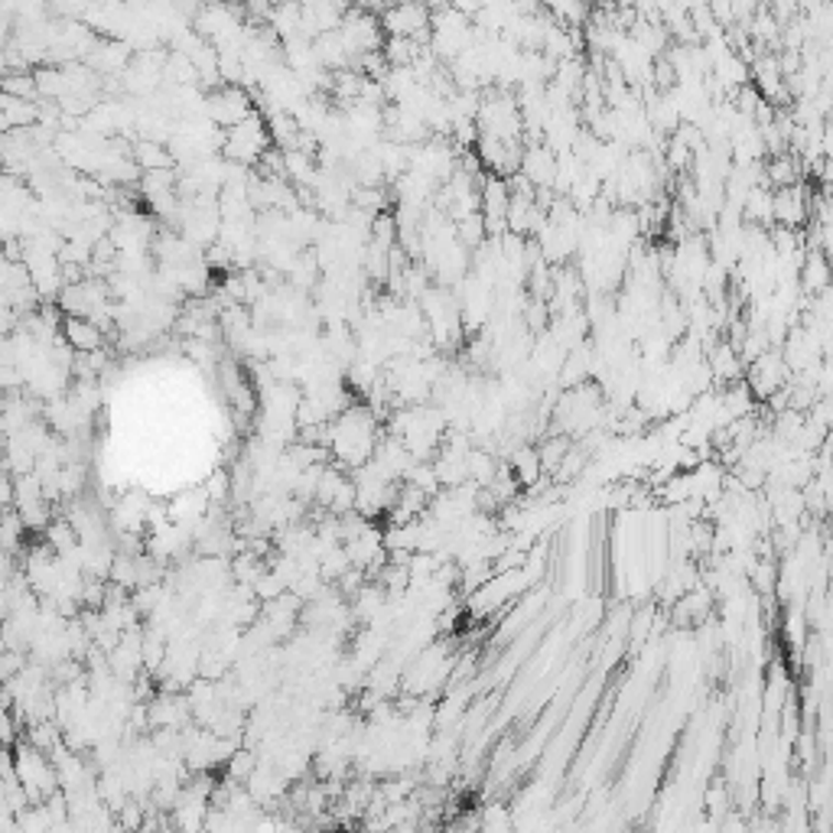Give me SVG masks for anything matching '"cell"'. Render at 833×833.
I'll use <instances>...</instances> for the list:
<instances>
[{
	"label": "cell",
	"instance_id": "12",
	"mask_svg": "<svg viewBox=\"0 0 833 833\" xmlns=\"http://www.w3.org/2000/svg\"><path fill=\"white\" fill-rule=\"evenodd\" d=\"M134 163L140 166V173H147V170H170V166H176V156H173V150L163 143V140H150V138H140L134 143Z\"/></svg>",
	"mask_w": 833,
	"mask_h": 833
},
{
	"label": "cell",
	"instance_id": "1",
	"mask_svg": "<svg viewBox=\"0 0 833 833\" xmlns=\"http://www.w3.org/2000/svg\"><path fill=\"white\" fill-rule=\"evenodd\" d=\"M378 443H381V436H378V416H375L371 408L348 404L346 411L329 423V450L348 469L365 466L375 456Z\"/></svg>",
	"mask_w": 833,
	"mask_h": 833
},
{
	"label": "cell",
	"instance_id": "8",
	"mask_svg": "<svg viewBox=\"0 0 833 833\" xmlns=\"http://www.w3.org/2000/svg\"><path fill=\"white\" fill-rule=\"evenodd\" d=\"M556 166H560V153H554L544 140H534L521 153V173L518 176H524L534 190H554Z\"/></svg>",
	"mask_w": 833,
	"mask_h": 833
},
{
	"label": "cell",
	"instance_id": "5",
	"mask_svg": "<svg viewBox=\"0 0 833 833\" xmlns=\"http://www.w3.org/2000/svg\"><path fill=\"white\" fill-rule=\"evenodd\" d=\"M271 125L268 118H261L258 111L251 118H245L241 125L228 128L225 131V143H221V156L238 163V166H251V163H261L264 153L271 150Z\"/></svg>",
	"mask_w": 833,
	"mask_h": 833
},
{
	"label": "cell",
	"instance_id": "11",
	"mask_svg": "<svg viewBox=\"0 0 833 833\" xmlns=\"http://www.w3.org/2000/svg\"><path fill=\"white\" fill-rule=\"evenodd\" d=\"M3 131H26L33 125H40V105H33L30 98H17V95H3Z\"/></svg>",
	"mask_w": 833,
	"mask_h": 833
},
{
	"label": "cell",
	"instance_id": "2",
	"mask_svg": "<svg viewBox=\"0 0 833 833\" xmlns=\"http://www.w3.org/2000/svg\"><path fill=\"white\" fill-rule=\"evenodd\" d=\"M479 40V26L473 20V13L443 3V10H433V23H430V53L440 63H456L466 50H473V43Z\"/></svg>",
	"mask_w": 833,
	"mask_h": 833
},
{
	"label": "cell",
	"instance_id": "17",
	"mask_svg": "<svg viewBox=\"0 0 833 833\" xmlns=\"http://www.w3.org/2000/svg\"><path fill=\"white\" fill-rule=\"evenodd\" d=\"M235 3H241V0H235Z\"/></svg>",
	"mask_w": 833,
	"mask_h": 833
},
{
	"label": "cell",
	"instance_id": "10",
	"mask_svg": "<svg viewBox=\"0 0 833 833\" xmlns=\"http://www.w3.org/2000/svg\"><path fill=\"white\" fill-rule=\"evenodd\" d=\"M63 339L72 351H98L105 348V333L91 316H66L63 320Z\"/></svg>",
	"mask_w": 833,
	"mask_h": 833
},
{
	"label": "cell",
	"instance_id": "15",
	"mask_svg": "<svg viewBox=\"0 0 833 833\" xmlns=\"http://www.w3.org/2000/svg\"><path fill=\"white\" fill-rule=\"evenodd\" d=\"M3 95H17V98H36L40 88H36V75L33 72H7L3 78Z\"/></svg>",
	"mask_w": 833,
	"mask_h": 833
},
{
	"label": "cell",
	"instance_id": "16",
	"mask_svg": "<svg viewBox=\"0 0 833 833\" xmlns=\"http://www.w3.org/2000/svg\"><path fill=\"white\" fill-rule=\"evenodd\" d=\"M479 827H486V831H491V827H511V818H508L505 804H488Z\"/></svg>",
	"mask_w": 833,
	"mask_h": 833
},
{
	"label": "cell",
	"instance_id": "3",
	"mask_svg": "<svg viewBox=\"0 0 833 833\" xmlns=\"http://www.w3.org/2000/svg\"><path fill=\"white\" fill-rule=\"evenodd\" d=\"M193 26L196 33L208 40L215 50L221 46H231V43H241L245 33H248V17H245V7L235 3V0H206L196 17H193Z\"/></svg>",
	"mask_w": 833,
	"mask_h": 833
},
{
	"label": "cell",
	"instance_id": "9",
	"mask_svg": "<svg viewBox=\"0 0 833 833\" xmlns=\"http://www.w3.org/2000/svg\"><path fill=\"white\" fill-rule=\"evenodd\" d=\"M814 203H811V193L794 183V186H781L775 193V221L781 228H801L804 221H811V212H814Z\"/></svg>",
	"mask_w": 833,
	"mask_h": 833
},
{
	"label": "cell",
	"instance_id": "4",
	"mask_svg": "<svg viewBox=\"0 0 833 833\" xmlns=\"http://www.w3.org/2000/svg\"><path fill=\"white\" fill-rule=\"evenodd\" d=\"M339 33L346 40L348 56H351V66H358L365 56H375V53H385V26H381V13L375 10H365V7H348L343 23H339Z\"/></svg>",
	"mask_w": 833,
	"mask_h": 833
},
{
	"label": "cell",
	"instance_id": "13",
	"mask_svg": "<svg viewBox=\"0 0 833 833\" xmlns=\"http://www.w3.org/2000/svg\"><path fill=\"white\" fill-rule=\"evenodd\" d=\"M511 469H515V479H518L524 488L538 486V483H541V476H544V459H541V450H534V446H521V450H515V456H511Z\"/></svg>",
	"mask_w": 833,
	"mask_h": 833
},
{
	"label": "cell",
	"instance_id": "14",
	"mask_svg": "<svg viewBox=\"0 0 833 833\" xmlns=\"http://www.w3.org/2000/svg\"><path fill=\"white\" fill-rule=\"evenodd\" d=\"M541 10H548L556 23H566V26H586L589 20L586 0H541Z\"/></svg>",
	"mask_w": 833,
	"mask_h": 833
},
{
	"label": "cell",
	"instance_id": "6",
	"mask_svg": "<svg viewBox=\"0 0 833 833\" xmlns=\"http://www.w3.org/2000/svg\"><path fill=\"white\" fill-rule=\"evenodd\" d=\"M430 23H433V10L426 0H391L381 10V26L388 36H401V40H430Z\"/></svg>",
	"mask_w": 833,
	"mask_h": 833
},
{
	"label": "cell",
	"instance_id": "7",
	"mask_svg": "<svg viewBox=\"0 0 833 833\" xmlns=\"http://www.w3.org/2000/svg\"><path fill=\"white\" fill-rule=\"evenodd\" d=\"M251 115H255L251 95H248L241 85H228V82H225V85H215L206 95V118L215 128H221V131L241 125V121L251 118Z\"/></svg>",
	"mask_w": 833,
	"mask_h": 833
}]
</instances>
